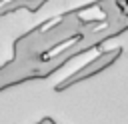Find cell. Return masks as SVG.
<instances>
[{
    "instance_id": "cell-1",
    "label": "cell",
    "mask_w": 128,
    "mask_h": 124,
    "mask_svg": "<svg viewBox=\"0 0 128 124\" xmlns=\"http://www.w3.org/2000/svg\"><path fill=\"white\" fill-rule=\"evenodd\" d=\"M120 56H122V48H120V46H118V48H110V50L98 54V56L92 58L88 64H84L82 68H78L76 72H72V74H68L64 80H60V82L54 86V90H56V92H64L66 88H70V86H74V84H78V82H84V80L100 74L102 70H106L108 66H112Z\"/></svg>"
},
{
    "instance_id": "cell-3",
    "label": "cell",
    "mask_w": 128,
    "mask_h": 124,
    "mask_svg": "<svg viewBox=\"0 0 128 124\" xmlns=\"http://www.w3.org/2000/svg\"><path fill=\"white\" fill-rule=\"evenodd\" d=\"M4 2H6V0H0V6H2V4H4Z\"/></svg>"
},
{
    "instance_id": "cell-2",
    "label": "cell",
    "mask_w": 128,
    "mask_h": 124,
    "mask_svg": "<svg viewBox=\"0 0 128 124\" xmlns=\"http://www.w3.org/2000/svg\"><path fill=\"white\" fill-rule=\"evenodd\" d=\"M36 124H56V122H54L50 116H46V118H42V120H40V122H36Z\"/></svg>"
},
{
    "instance_id": "cell-4",
    "label": "cell",
    "mask_w": 128,
    "mask_h": 124,
    "mask_svg": "<svg viewBox=\"0 0 128 124\" xmlns=\"http://www.w3.org/2000/svg\"><path fill=\"white\" fill-rule=\"evenodd\" d=\"M0 20H2V18H0Z\"/></svg>"
}]
</instances>
